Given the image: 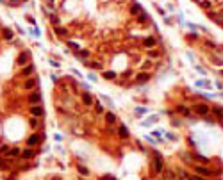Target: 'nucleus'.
<instances>
[{
  "label": "nucleus",
  "instance_id": "9",
  "mask_svg": "<svg viewBox=\"0 0 223 180\" xmlns=\"http://www.w3.org/2000/svg\"><path fill=\"white\" fill-rule=\"evenodd\" d=\"M130 13H132V14H139V13H141V5L137 4V2H134V4L130 5Z\"/></svg>",
  "mask_w": 223,
  "mask_h": 180
},
{
  "label": "nucleus",
  "instance_id": "22",
  "mask_svg": "<svg viewBox=\"0 0 223 180\" xmlns=\"http://www.w3.org/2000/svg\"><path fill=\"white\" fill-rule=\"evenodd\" d=\"M86 66H89V68H97V70H100V68H102L100 62H86Z\"/></svg>",
  "mask_w": 223,
  "mask_h": 180
},
{
  "label": "nucleus",
  "instance_id": "19",
  "mask_svg": "<svg viewBox=\"0 0 223 180\" xmlns=\"http://www.w3.org/2000/svg\"><path fill=\"white\" fill-rule=\"evenodd\" d=\"M7 153L11 157H16V155H20V148H11V150H7Z\"/></svg>",
  "mask_w": 223,
  "mask_h": 180
},
{
  "label": "nucleus",
  "instance_id": "2",
  "mask_svg": "<svg viewBox=\"0 0 223 180\" xmlns=\"http://www.w3.org/2000/svg\"><path fill=\"white\" fill-rule=\"evenodd\" d=\"M195 111H196L198 114H202V116H205V114L209 112V105H205V103H198V105H195Z\"/></svg>",
  "mask_w": 223,
  "mask_h": 180
},
{
  "label": "nucleus",
  "instance_id": "23",
  "mask_svg": "<svg viewBox=\"0 0 223 180\" xmlns=\"http://www.w3.org/2000/svg\"><path fill=\"white\" fill-rule=\"evenodd\" d=\"M212 111H214V114H216V118H220V120H221V107H214V109H212Z\"/></svg>",
  "mask_w": 223,
  "mask_h": 180
},
{
  "label": "nucleus",
  "instance_id": "24",
  "mask_svg": "<svg viewBox=\"0 0 223 180\" xmlns=\"http://www.w3.org/2000/svg\"><path fill=\"white\" fill-rule=\"evenodd\" d=\"M95 111H97V112H104V107H102V103H95Z\"/></svg>",
  "mask_w": 223,
  "mask_h": 180
},
{
  "label": "nucleus",
  "instance_id": "33",
  "mask_svg": "<svg viewBox=\"0 0 223 180\" xmlns=\"http://www.w3.org/2000/svg\"><path fill=\"white\" fill-rule=\"evenodd\" d=\"M193 180H205V178H202V177H195Z\"/></svg>",
  "mask_w": 223,
  "mask_h": 180
},
{
  "label": "nucleus",
  "instance_id": "26",
  "mask_svg": "<svg viewBox=\"0 0 223 180\" xmlns=\"http://www.w3.org/2000/svg\"><path fill=\"white\" fill-rule=\"evenodd\" d=\"M7 150H9V148H7L5 144H2V146H0V153H7Z\"/></svg>",
  "mask_w": 223,
  "mask_h": 180
},
{
  "label": "nucleus",
  "instance_id": "5",
  "mask_svg": "<svg viewBox=\"0 0 223 180\" xmlns=\"http://www.w3.org/2000/svg\"><path fill=\"white\" fill-rule=\"evenodd\" d=\"M39 141H41V137H39L38 134H34V136H30L29 139H27V144H29V146H32V144H38Z\"/></svg>",
  "mask_w": 223,
  "mask_h": 180
},
{
  "label": "nucleus",
  "instance_id": "28",
  "mask_svg": "<svg viewBox=\"0 0 223 180\" xmlns=\"http://www.w3.org/2000/svg\"><path fill=\"white\" fill-rule=\"evenodd\" d=\"M88 55H89L88 50H82V52H80V57H88Z\"/></svg>",
  "mask_w": 223,
  "mask_h": 180
},
{
  "label": "nucleus",
  "instance_id": "27",
  "mask_svg": "<svg viewBox=\"0 0 223 180\" xmlns=\"http://www.w3.org/2000/svg\"><path fill=\"white\" fill-rule=\"evenodd\" d=\"M177 109H178L180 112H182V114H187V109H186V107H182V105H178V107H177Z\"/></svg>",
  "mask_w": 223,
  "mask_h": 180
},
{
  "label": "nucleus",
  "instance_id": "10",
  "mask_svg": "<svg viewBox=\"0 0 223 180\" xmlns=\"http://www.w3.org/2000/svg\"><path fill=\"white\" fill-rule=\"evenodd\" d=\"M148 20H150V18H148V14H146V13H143V11L137 14V22H139V23H146Z\"/></svg>",
  "mask_w": 223,
  "mask_h": 180
},
{
  "label": "nucleus",
  "instance_id": "34",
  "mask_svg": "<svg viewBox=\"0 0 223 180\" xmlns=\"http://www.w3.org/2000/svg\"><path fill=\"white\" fill-rule=\"evenodd\" d=\"M196 2H198V0H196Z\"/></svg>",
  "mask_w": 223,
  "mask_h": 180
},
{
  "label": "nucleus",
  "instance_id": "17",
  "mask_svg": "<svg viewBox=\"0 0 223 180\" xmlns=\"http://www.w3.org/2000/svg\"><path fill=\"white\" fill-rule=\"evenodd\" d=\"M34 86H36V80H34V79H30V80L25 82V89H32Z\"/></svg>",
  "mask_w": 223,
  "mask_h": 180
},
{
  "label": "nucleus",
  "instance_id": "6",
  "mask_svg": "<svg viewBox=\"0 0 223 180\" xmlns=\"http://www.w3.org/2000/svg\"><path fill=\"white\" fill-rule=\"evenodd\" d=\"M118 136L123 137V139H125V137H129V130H127L125 125H120V127H118Z\"/></svg>",
  "mask_w": 223,
  "mask_h": 180
},
{
  "label": "nucleus",
  "instance_id": "32",
  "mask_svg": "<svg viewBox=\"0 0 223 180\" xmlns=\"http://www.w3.org/2000/svg\"><path fill=\"white\" fill-rule=\"evenodd\" d=\"M4 168H7V164H4V161L0 159V169H4Z\"/></svg>",
  "mask_w": 223,
  "mask_h": 180
},
{
  "label": "nucleus",
  "instance_id": "18",
  "mask_svg": "<svg viewBox=\"0 0 223 180\" xmlns=\"http://www.w3.org/2000/svg\"><path fill=\"white\" fill-rule=\"evenodd\" d=\"M32 155H34L32 150H23V152H22V157H23V159H30Z\"/></svg>",
  "mask_w": 223,
  "mask_h": 180
},
{
  "label": "nucleus",
  "instance_id": "4",
  "mask_svg": "<svg viewBox=\"0 0 223 180\" xmlns=\"http://www.w3.org/2000/svg\"><path fill=\"white\" fill-rule=\"evenodd\" d=\"M195 171H196L198 175H212L211 169H207V168H204V166H196V168H195Z\"/></svg>",
  "mask_w": 223,
  "mask_h": 180
},
{
  "label": "nucleus",
  "instance_id": "14",
  "mask_svg": "<svg viewBox=\"0 0 223 180\" xmlns=\"http://www.w3.org/2000/svg\"><path fill=\"white\" fill-rule=\"evenodd\" d=\"M82 102L86 103V105H91V103H93V97H91L89 93H86V94H84V97H82Z\"/></svg>",
  "mask_w": 223,
  "mask_h": 180
},
{
  "label": "nucleus",
  "instance_id": "20",
  "mask_svg": "<svg viewBox=\"0 0 223 180\" xmlns=\"http://www.w3.org/2000/svg\"><path fill=\"white\" fill-rule=\"evenodd\" d=\"M56 32H57L59 36H66V34H68V30H66V29H62V27H56Z\"/></svg>",
  "mask_w": 223,
  "mask_h": 180
},
{
  "label": "nucleus",
  "instance_id": "30",
  "mask_svg": "<svg viewBox=\"0 0 223 180\" xmlns=\"http://www.w3.org/2000/svg\"><path fill=\"white\" fill-rule=\"evenodd\" d=\"M30 125H32V127H38L39 121H38V120H30Z\"/></svg>",
  "mask_w": 223,
  "mask_h": 180
},
{
  "label": "nucleus",
  "instance_id": "1",
  "mask_svg": "<svg viewBox=\"0 0 223 180\" xmlns=\"http://www.w3.org/2000/svg\"><path fill=\"white\" fill-rule=\"evenodd\" d=\"M154 155H155L154 168H155V171H157V173H161V171H163V159H161V153H159V152H154Z\"/></svg>",
  "mask_w": 223,
  "mask_h": 180
},
{
  "label": "nucleus",
  "instance_id": "29",
  "mask_svg": "<svg viewBox=\"0 0 223 180\" xmlns=\"http://www.w3.org/2000/svg\"><path fill=\"white\" fill-rule=\"evenodd\" d=\"M102 180H116V178L111 177V175H105V177H102Z\"/></svg>",
  "mask_w": 223,
  "mask_h": 180
},
{
  "label": "nucleus",
  "instance_id": "12",
  "mask_svg": "<svg viewBox=\"0 0 223 180\" xmlns=\"http://www.w3.org/2000/svg\"><path fill=\"white\" fill-rule=\"evenodd\" d=\"M105 121H107L109 125H113V123L116 121V116H114L113 112H105Z\"/></svg>",
  "mask_w": 223,
  "mask_h": 180
},
{
  "label": "nucleus",
  "instance_id": "25",
  "mask_svg": "<svg viewBox=\"0 0 223 180\" xmlns=\"http://www.w3.org/2000/svg\"><path fill=\"white\" fill-rule=\"evenodd\" d=\"M77 169H79V171H80L82 175H88V173H89V171H88V169H86V168H82V166H79Z\"/></svg>",
  "mask_w": 223,
  "mask_h": 180
},
{
  "label": "nucleus",
  "instance_id": "13",
  "mask_svg": "<svg viewBox=\"0 0 223 180\" xmlns=\"http://www.w3.org/2000/svg\"><path fill=\"white\" fill-rule=\"evenodd\" d=\"M30 112H32L34 116H43V109H41V107H38V105L30 107Z\"/></svg>",
  "mask_w": 223,
  "mask_h": 180
},
{
  "label": "nucleus",
  "instance_id": "11",
  "mask_svg": "<svg viewBox=\"0 0 223 180\" xmlns=\"http://www.w3.org/2000/svg\"><path fill=\"white\" fill-rule=\"evenodd\" d=\"M150 80V73H139L137 75V82H148Z\"/></svg>",
  "mask_w": 223,
  "mask_h": 180
},
{
  "label": "nucleus",
  "instance_id": "35",
  "mask_svg": "<svg viewBox=\"0 0 223 180\" xmlns=\"http://www.w3.org/2000/svg\"><path fill=\"white\" fill-rule=\"evenodd\" d=\"M180 180H182V178H180Z\"/></svg>",
  "mask_w": 223,
  "mask_h": 180
},
{
  "label": "nucleus",
  "instance_id": "8",
  "mask_svg": "<svg viewBox=\"0 0 223 180\" xmlns=\"http://www.w3.org/2000/svg\"><path fill=\"white\" fill-rule=\"evenodd\" d=\"M41 100V94L39 93H32V94H29V102L30 103H38Z\"/></svg>",
  "mask_w": 223,
  "mask_h": 180
},
{
  "label": "nucleus",
  "instance_id": "15",
  "mask_svg": "<svg viewBox=\"0 0 223 180\" xmlns=\"http://www.w3.org/2000/svg\"><path fill=\"white\" fill-rule=\"evenodd\" d=\"M30 73H34V64H30V66H27V68H23V71H22V75H30Z\"/></svg>",
  "mask_w": 223,
  "mask_h": 180
},
{
  "label": "nucleus",
  "instance_id": "7",
  "mask_svg": "<svg viewBox=\"0 0 223 180\" xmlns=\"http://www.w3.org/2000/svg\"><path fill=\"white\" fill-rule=\"evenodd\" d=\"M2 34H4V39H7V41H11V39L14 38V34H13V30H11V29H4V30H2Z\"/></svg>",
  "mask_w": 223,
  "mask_h": 180
},
{
  "label": "nucleus",
  "instance_id": "31",
  "mask_svg": "<svg viewBox=\"0 0 223 180\" xmlns=\"http://www.w3.org/2000/svg\"><path fill=\"white\" fill-rule=\"evenodd\" d=\"M50 64L54 66V68H57V66H59V62H57V61H50Z\"/></svg>",
  "mask_w": 223,
  "mask_h": 180
},
{
  "label": "nucleus",
  "instance_id": "16",
  "mask_svg": "<svg viewBox=\"0 0 223 180\" xmlns=\"http://www.w3.org/2000/svg\"><path fill=\"white\" fill-rule=\"evenodd\" d=\"M104 77L107 79V80H114L116 79V73L114 71H104Z\"/></svg>",
  "mask_w": 223,
  "mask_h": 180
},
{
  "label": "nucleus",
  "instance_id": "21",
  "mask_svg": "<svg viewBox=\"0 0 223 180\" xmlns=\"http://www.w3.org/2000/svg\"><path fill=\"white\" fill-rule=\"evenodd\" d=\"M155 45V39L154 38H146L145 39V47H154Z\"/></svg>",
  "mask_w": 223,
  "mask_h": 180
},
{
  "label": "nucleus",
  "instance_id": "3",
  "mask_svg": "<svg viewBox=\"0 0 223 180\" xmlns=\"http://www.w3.org/2000/svg\"><path fill=\"white\" fill-rule=\"evenodd\" d=\"M29 57H30V54H29V52H27V50H25V52H22V54H20V55H18V64H20V66H23V64H25V62L29 61Z\"/></svg>",
  "mask_w": 223,
  "mask_h": 180
}]
</instances>
